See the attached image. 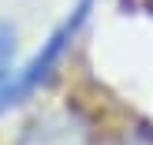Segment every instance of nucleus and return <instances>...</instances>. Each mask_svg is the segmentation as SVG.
<instances>
[{
  "label": "nucleus",
  "mask_w": 153,
  "mask_h": 145,
  "mask_svg": "<svg viewBox=\"0 0 153 145\" xmlns=\"http://www.w3.org/2000/svg\"><path fill=\"white\" fill-rule=\"evenodd\" d=\"M11 49H15V37H11V30L0 22V93H4V89H7V82H11V71H7Z\"/></svg>",
  "instance_id": "7ed1b4c3"
},
{
  "label": "nucleus",
  "mask_w": 153,
  "mask_h": 145,
  "mask_svg": "<svg viewBox=\"0 0 153 145\" xmlns=\"http://www.w3.org/2000/svg\"><path fill=\"white\" fill-rule=\"evenodd\" d=\"M26 145H86V141H82V130H75L71 123H34Z\"/></svg>",
  "instance_id": "f03ea898"
},
{
  "label": "nucleus",
  "mask_w": 153,
  "mask_h": 145,
  "mask_svg": "<svg viewBox=\"0 0 153 145\" xmlns=\"http://www.w3.org/2000/svg\"><path fill=\"white\" fill-rule=\"evenodd\" d=\"M90 4H94V0H82V4L75 7V15H71V19H67L64 26H60L56 34L49 37V45H45V49L37 52L34 60H30V67H26V71H22V74H19V78H15V82H7V89H4V93H0V97H4V101H11V97H22V93H30V89H34L37 82H41L45 74L52 71V63H56V60L64 56L67 41H71V37L79 34V26H82V22H86V15H90Z\"/></svg>",
  "instance_id": "f257e3e1"
}]
</instances>
